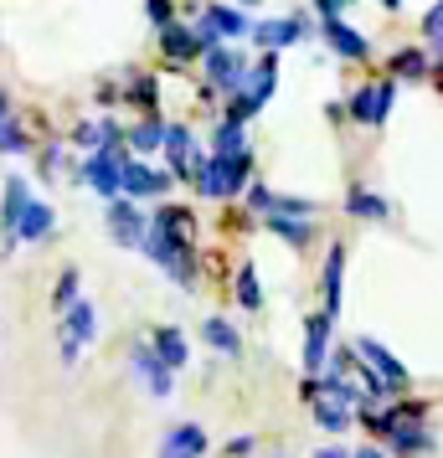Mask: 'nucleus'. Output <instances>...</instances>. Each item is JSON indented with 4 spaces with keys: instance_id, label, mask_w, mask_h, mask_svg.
Instances as JSON below:
<instances>
[{
    "instance_id": "obj_14",
    "label": "nucleus",
    "mask_w": 443,
    "mask_h": 458,
    "mask_svg": "<svg viewBox=\"0 0 443 458\" xmlns=\"http://www.w3.org/2000/svg\"><path fill=\"white\" fill-rule=\"evenodd\" d=\"M129 366H134V376L145 381V392H155V396H170V371L160 366V355L149 351L145 340L134 345V355H129Z\"/></svg>"
},
{
    "instance_id": "obj_10",
    "label": "nucleus",
    "mask_w": 443,
    "mask_h": 458,
    "mask_svg": "<svg viewBox=\"0 0 443 458\" xmlns=\"http://www.w3.org/2000/svg\"><path fill=\"white\" fill-rule=\"evenodd\" d=\"M319 37H325V47H330L336 57H345V63H366V57H371V42L361 37L356 26H345L340 16L319 21Z\"/></svg>"
},
{
    "instance_id": "obj_30",
    "label": "nucleus",
    "mask_w": 443,
    "mask_h": 458,
    "mask_svg": "<svg viewBox=\"0 0 443 458\" xmlns=\"http://www.w3.org/2000/svg\"><path fill=\"white\" fill-rule=\"evenodd\" d=\"M237 149H248V129L222 119V124L211 129V155H237Z\"/></svg>"
},
{
    "instance_id": "obj_8",
    "label": "nucleus",
    "mask_w": 443,
    "mask_h": 458,
    "mask_svg": "<svg viewBox=\"0 0 443 458\" xmlns=\"http://www.w3.org/2000/svg\"><path fill=\"white\" fill-rule=\"evenodd\" d=\"M330 325H336V314L315 310L304 319V371L319 376L325 371V360H330Z\"/></svg>"
},
{
    "instance_id": "obj_13",
    "label": "nucleus",
    "mask_w": 443,
    "mask_h": 458,
    "mask_svg": "<svg viewBox=\"0 0 443 458\" xmlns=\"http://www.w3.org/2000/svg\"><path fill=\"white\" fill-rule=\"evenodd\" d=\"M26 201H31L26 175H5V201H0V237H5V252L16 248V222H21Z\"/></svg>"
},
{
    "instance_id": "obj_21",
    "label": "nucleus",
    "mask_w": 443,
    "mask_h": 458,
    "mask_svg": "<svg viewBox=\"0 0 443 458\" xmlns=\"http://www.w3.org/2000/svg\"><path fill=\"white\" fill-rule=\"evenodd\" d=\"M319 289H325V314H336L340 310V289H345V248H340V242H330V252H325Z\"/></svg>"
},
{
    "instance_id": "obj_40",
    "label": "nucleus",
    "mask_w": 443,
    "mask_h": 458,
    "mask_svg": "<svg viewBox=\"0 0 443 458\" xmlns=\"http://www.w3.org/2000/svg\"><path fill=\"white\" fill-rule=\"evenodd\" d=\"M145 16L155 26H170V21H175V5H170V0H145Z\"/></svg>"
},
{
    "instance_id": "obj_44",
    "label": "nucleus",
    "mask_w": 443,
    "mask_h": 458,
    "mask_svg": "<svg viewBox=\"0 0 443 458\" xmlns=\"http://www.w3.org/2000/svg\"><path fill=\"white\" fill-rule=\"evenodd\" d=\"M78 355H83V345H78V340H67V335H63V366H78Z\"/></svg>"
},
{
    "instance_id": "obj_33",
    "label": "nucleus",
    "mask_w": 443,
    "mask_h": 458,
    "mask_svg": "<svg viewBox=\"0 0 443 458\" xmlns=\"http://www.w3.org/2000/svg\"><path fill=\"white\" fill-rule=\"evenodd\" d=\"M237 304H243V310H263V293H258V268H253V263H243V268H237Z\"/></svg>"
},
{
    "instance_id": "obj_29",
    "label": "nucleus",
    "mask_w": 443,
    "mask_h": 458,
    "mask_svg": "<svg viewBox=\"0 0 443 458\" xmlns=\"http://www.w3.org/2000/svg\"><path fill=\"white\" fill-rule=\"evenodd\" d=\"M26 149H31V134H26L21 119L5 108V114H0V155H26Z\"/></svg>"
},
{
    "instance_id": "obj_6",
    "label": "nucleus",
    "mask_w": 443,
    "mask_h": 458,
    "mask_svg": "<svg viewBox=\"0 0 443 458\" xmlns=\"http://www.w3.org/2000/svg\"><path fill=\"white\" fill-rule=\"evenodd\" d=\"M356 360H366V366H371V371L381 376V381H387V392H402V386H407V366H402L397 355L387 351V345H381V340H371V335H361L356 340Z\"/></svg>"
},
{
    "instance_id": "obj_17",
    "label": "nucleus",
    "mask_w": 443,
    "mask_h": 458,
    "mask_svg": "<svg viewBox=\"0 0 443 458\" xmlns=\"http://www.w3.org/2000/svg\"><path fill=\"white\" fill-rule=\"evenodd\" d=\"M201 454H207V433H201L196 422L170 428L166 443H160V458H201Z\"/></svg>"
},
{
    "instance_id": "obj_45",
    "label": "nucleus",
    "mask_w": 443,
    "mask_h": 458,
    "mask_svg": "<svg viewBox=\"0 0 443 458\" xmlns=\"http://www.w3.org/2000/svg\"><path fill=\"white\" fill-rule=\"evenodd\" d=\"M351 458H387V454H381V448H371V443H366V448H356V454H351Z\"/></svg>"
},
{
    "instance_id": "obj_15",
    "label": "nucleus",
    "mask_w": 443,
    "mask_h": 458,
    "mask_svg": "<svg viewBox=\"0 0 443 458\" xmlns=\"http://www.w3.org/2000/svg\"><path fill=\"white\" fill-rule=\"evenodd\" d=\"M253 42L263 47V52H284V47L304 42V21H299V16H284V21H263V26H253Z\"/></svg>"
},
{
    "instance_id": "obj_18",
    "label": "nucleus",
    "mask_w": 443,
    "mask_h": 458,
    "mask_svg": "<svg viewBox=\"0 0 443 458\" xmlns=\"http://www.w3.org/2000/svg\"><path fill=\"white\" fill-rule=\"evenodd\" d=\"M160 47H166L170 63H196V57L207 52V47H201V37H196L191 26H175V21L160 26Z\"/></svg>"
},
{
    "instance_id": "obj_25",
    "label": "nucleus",
    "mask_w": 443,
    "mask_h": 458,
    "mask_svg": "<svg viewBox=\"0 0 443 458\" xmlns=\"http://www.w3.org/2000/svg\"><path fill=\"white\" fill-rule=\"evenodd\" d=\"M72 145H83V149L124 145V129L114 124V119H93V124H78V129H72Z\"/></svg>"
},
{
    "instance_id": "obj_31",
    "label": "nucleus",
    "mask_w": 443,
    "mask_h": 458,
    "mask_svg": "<svg viewBox=\"0 0 443 458\" xmlns=\"http://www.w3.org/2000/svg\"><path fill=\"white\" fill-rule=\"evenodd\" d=\"M124 98H129V104H140L145 114H155V108H160V83H155L149 72H134L129 88H124Z\"/></svg>"
},
{
    "instance_id": "obj_35",
    "label": "nucleus",
    "mask_w": 443,
    "mask_h": 458,
    "mask_svg": "<svg viewBox=\"0 0 443 458\" xmlns=\"http://www.w3.org/2000/svg\"><path fill=\"white\" fill-rule=\"evenodd\" d=\"M274 216H299V222H310L315 216V201H304V196H274Z\"/></svg>"
},
{
    "instance_id": "obj_28",
    "label": "nucleus",
    "mask_w": 443,
    "mask_h": 458,
    "mask_svg": "<svg viewBox=\"0 0 443 458\" xmlns=\"http://www.w3.org/2000/svg\"><path fill=\"white\" fill-rule=\"evenodd\" d=\"M268 222V232H274L278 242H289V248H310V222H299V216H263Z\"/></svg>"
},
{
    "instance_id": "obj_22",
    "label": "nucleus",
    "mask_w": 443,
    "mask_h": 458,
    "mask_svg": "<svg viewBox=\"0 0 443 458\" xmlns=\"http://www.w3.org/2000/svg\"><path fill=\"white\" fill-rule=\"evenodd\" d=\"M160 145H166V119H160V114H145V119H140V124L124 134V149H129V155H155Z\"/></svg>"
},
{
    "instance_id": "obj_3",
    "label": "nucleus",
    "mask_w": 443,
    "mask_h": 458,
    "mask_svg": "<svg viewBox=\"0 0 443 458\" xmlns=\"http://www.w3.org/2000/svg\"><path fill=\"white\" fill-rule=\"evenodd\" d=\"M124 160H129L124 145L93 149V155L83 160V170H78V181H88V186L98 191L104 201H114V196H119V170H124Z\"/></svg>"
},
{
    "instance_id": "obj_46",
    "label": "nucleus",
    "mask_w": 443,
    "mask_h": 458,
    "mask_svg": "<svg viewBox=\"0 0 443 458\" xmlns=\"http://www.w3.org/2000/svg\"><path fill=\"white\" fill-rule=\"evenodd\" d=\"M315 458H351V454H345V448H319Z\"/></svg>"
},
{
    "instance_id": "obj_39",
    "label": "nucleus",
    "mask_w": 443,
    "mask_h": 458,
    "mask_svg": "<svg viewBox=\"0 0 443 458\" xmlns=\"http://www.w3.org/2000/svg\"><path fill=\"white\" fill-rule=\"evenodd\" d=\"M268 207H274V191L268 186H248V211H253V216H268Z\"/></svg>"
},
{
    "instance_id": "obj_47",
    "label": "nucleus",
    "mask_w": 443,
    "mask_h": 458,
    "mask_svg": "<svg viewBox=\"0 0 443 458\" xmlns=\"http://www.w3.org/2000/svg\"><path fill=\"white\" fill-rule=\"evenodd\" d=\"M428 78H439V83H443V52H439V63H433V72H428Z\"/></svg>"
},
{
    "instance_id": "obj_38",
    "label": "nucleus",
    "mask_w": 443,
    "mask_h": 458,
    "mask_svg": "<svg viewBox=\"0 0 443 458\" xmlns=\"http://www.w3.org/2000/svg\"><path fill=\"white\" fill-rule=\"evenodd\" d=\"M392 98H397V83L387 78V83H377V129L392 119Z\"/></svg>"
},
{
    "instance_id": "obj_34",
    "label": "nucleus",
    "mask_w": 443,
    "mask_h": 458,
    "mask_svg": "<svg viewBox=\"0 0 443 458\" xmlns=\"http://www.w3.org/2000/svg\"><path fill=\"white\" fill-rule=\"evenodd\" d=\"M351 417H356V412H345L340 402H315V422L325 428V433H345V428H351Z\"/></svg>"
},
{
    "instance_id": "obj_27",
    "label": "nucleus",
    "mask_w": 443,
    "mask_h": 458,
    "mask_svg": "<svg viewBox=\"0 0 443 458\" xmlns=\"http://www.w3.org/2000/svg\"><path fill=\"white\" fill-rule=\"evenodd\" d=\"M387 437H392V448H397V454H407V458H418V454H428V448H433V433H428L422 422H397Z\"/></svg>"
},
{
    "instance_id": "obj_42",
    "label": "nucleus",
    "mask_w": 443,
    "mask_h": 458,
    "mask_svg": "<svg viewBox=\"0 0 443 458\" xmlns=\"http://www.w3.org/2000/svg\"><path fill=\"white\" fill-rule=\"evenodd\" d=\"M57 170H63V149L47 145V149H42V175H57Z\"/></svg>"
},
{
    "instance_id": "obj_5",
    "label": "nucleus",
    "mask_w": 443,
    "mask_h": 458,
    "mask_svg": "<svg viewBox=\"0 0 443 458\" xmlns=\"http://www.w3.org/2000/svg\"><path fill=\"white\" fill-rule=\"evenodd\" d=\"M248 31H253V21L237 5H201V21H196L201 47H222V37H248Z\"/></svg>"
},
{
    "instance_id": "obj_2",
    "label": "nucleus",
    "mask_w": 443,
    "mask_h": 458,
    "mask_svg": "<svg viewBox=\"0 0 443 458\" xmlns=\"http://www.w3.org/2000/svg\"><path fill=\"white\" fill-rule=\"evenodd\" d=\"M191 186L201 191L207 201H233L253 186V149H237V155H211L196 165Z\"/></svg>"
},
{
    "instance_id": "obj_49",
    "label": "nucleus",
    "mask_w": 443,
    "mask_h": 458,
    "mask_svg": "<svg viewBox=\"0 0 443 458\" xmlns=\"http://www.w3.org/2000/svg\"><path fill=\"white\" fill-rule=\"evenodd\" d=\"M237 5H263V0H237Z\"/></svg>"
},
{
    "instance_id": "obj_41",
    "label": "nucleus",
    "mask_w": 443,
    "mask_h": 458,
    "mask_svg": "<svg viewBox=\"0 0 443 458\" xmlns=\"http://www.w3.org/2000/svg\"><path fill=\"white\" fill-rule=\"evenodd\" d=\"M222 454H227V458H248V454H253V437H248V433L227 437V448H222Z\"/></svg>"
},
{
    "instance_id": "obj_1",
    "label": "nucleus",
    "mask_w": 443,
    "mask_h": 458,
    "mask_svg": "<svg viewBox=\"0 0 443 458\" xmlns=\"http://www.w3.org/2000/svg\"><path fill=\"white\" fill-rule=\"evenodd\" d=\"M140 248H145L149 263H160L181 289H196V211L155 207V222H145Z\"/></svg>"
},
{
    "instance_id": "obj_36",
    "label": "nucleus",
    "mask_w": 443,
    "mask_h": 458,
    "mask_svg": "<svg viewBox=\"0 0 443 458\" xmlns=\"http://www.w3.org/2000/svg\"><path fill=\"white\" fill-rule=\"evenodd\" d=\"M52 304L67 310V304H78V268H63L57 273V289H52Z\"/></svg>"
},
{
    "instance_id": "obj_4",
    "label": "nucleus",
    "mask_w": 443,
    "mask_h": 458,
    "mask_svg": "<svg viewBox=\"0 0 443 458\" xmlns=\"http://www.w3.org/2000/svg\"><path fill=\"white\" fill-rule=\"evenodd\" d=\"M201 67H207L211 93H237L243 78H248V57L233 52V47H207V52H201Z\"/></svg>"
},
{
    "instance_id": "obj_7",
    "label": "nucleus",
    "mask_w": 443,
    "mask_h": 458,
    "mask_svg": "<svg viewBox=\"0 0 443 458\" xmlns=\"http://www.w3.org/2000/svg\"><path fill=\"white\" fill-rule=\"evenodd\" d=\"M170 191V170H149L145 160L129 155L119 170V196H166Z\"/></svg>"
},
{
    "instance_id": "obj_19",
    "label": "nucleus",
    "mask_w": 443,
    "mask_h": 458,
    "mask_svg": "<svg viewBox=\"0 0 443 458\" xmlns=\"http://www.w3.org/2000/svg\"><path fill=\"white\" fill-rule=\"evenodd\" d=\"M201 340H207L222 360H243V335H237V325H227L222 314H211L207 325H201Z\"/></svg>"
},
{
    "instance_id": "obj_11",
    "label": "nucleus",
    "mask_w": 443,
    "mask_h": 458,
    "mask_svg": "<svg viewBox=\"0 0 443 458\" xmlns=\"http://www.w3.org/2000/svg\"><path fill=\"white\" fill-rule=\"evenodd\" d=\"M104 222H108V232H114V242H119V248H140V237H145V216L134 211L129 196H114V201H108Z\"/></svg>"
},
{
    "instance_id": "obj_26",
    "label": "nucleus",
    "mask_w": 443,
    "mask_h": 458,
    "mask_svg": "<svg viewBox=\"0 0 443 458\" xmlns=\"http://www.w3.org/2000/svg\"><path fill=\"white\" fill-rule=\"evenodd\" d=\"M345 216H361V222H387V216H392V201H381L377 191L351 186V196H345Z\"/></svg>"
},
{
    "instance_id": "obj_43",
    "label": "nucleus",
    "mask_w": 443,
    "mask_h": 458,
    "mask_svg": "<svg viewBox=\"0 0 443 458\" xmlns=\"http://www.w3.org/2000/svg\"><path fill=\"white\" fill-rule=\"evenodd\" d=\"M351 0H315V11H319V21H330V16H340Z\"/></svg>"
},
{
    "instance_id": "obj_16",
    "label": "nucleus",
    "mask_w": 443,
    "mask_h": 458,
    "mask_svg": "<svg viewBox=\"0 0 443 458\" xmlns=\"http://www.w3.org/2000/svg\"><path fill=\"white\" fill-rule=\"evenodd\" d=\"M149 351L160 355V366H166L170 376L181 371L191 360V351H186V335L175 330V325H155V340H149Z\"/></svg>"
},
{
    "instance_id": "obj_20",
    "label": "nucleus",
    "mask_w": 443,
    "mask_h": 458,
    "mask_svg": "<svg viewBox=\"0 0 443 458\" xmlns=\"http://www.w3.org/2000/svg\"><path fill=\"white\" fill-rule=\"evenodd\" d=\"M52 227H57V216H52V207L47 201H26L21 222H16V242H42V237H52Z\"/></svg>"
},
{
    "instance_id": "obj_23",
    "label": "nucleus",
    "mask_w": 443,
    "mask_h": 458,
    "mask_svg": "<svg viewBox=\"0 0 443 458\" xmlns=\"http://www.w3.org/2000/svg\"><path fill=\"white\" fill-rule=\"evenodd\" d=\"M63 335L67 340H78V345H88V340L98 335V314H93L88 299H78V304H67L63 310Z\"/></svg>"
},
{
    "instance_id": "obj_48",
    "label": "nucleus",
    "mask_w": 443,
    "mask_h": 458,
    "mask_svg": "<svg viewBox=\"0 0 443 458\" xmlns=\"http://www.w3.org/2000/svg\"><path fill=\"white\" fill-rule=\"evenodd\" d=\"M381 5H387V11H397V5H402V0H381Z\"/></svg>"
},
{
    "instance_id": "obj_9",
    "label": "nucleus",
    "mask_w": 443,
    "mask_h": 458,
    "mask_svg": "<svg viewBox=\"0 0 443 458\" xmlns=\"http://www.w3.org/2000/svg\"><path fill=\"white\" fill-rule=\"evenodd\" d=\"M274 83H278V57H274V52H263L258 67H248V78H243V88H237V98L258 114V108L274 98Z\"/></svg>"
},
{
    "instance_id": "obj_12",
    "label": "nucleus",
    "mask_w": 443,
    "mask_h": 458,
    "mask_svg": "<svg viewBox=\"0 0 443 458\" xmlns=\"http://www.w3.org/2000/svg\"><path fill=\"white\" fill-rule=\"evenodd\" d=\"M166 160H170V181H191L196 175V149H191V129L186 124H166Z\"/></svg>"
},
{
    "instance_id": "obj_24",
    "label": "nucleus",
    "mask_w": 443,
    "mask_h": 458,
    "mask_svg": "<svg viewBox=\"0 0 443 458\" xmlns=\"http://www.w3.org/2000/svg\"><path fill=\"white\" fill-rule=\"evenodd\" d=\"M433 72V57L422 52V47H397L392 52V78H402V83H422Z\"/></svg>"
},
{
    "instance_id": "obj_50",
    "label": "nucleus",
    "mask_w": 443,
    "mask_h": 458,
    "mask_svg": "<svg viewBox=\"0 0 443 458\" xmlns=\"http://www.w3.org/2000/svg\"><path fill=\"white\" fill-rule=\"evenodd\" d=\"M5 108H11V104H5V93H0V114H5Z\"/></svg>"
},
{
    "instance_id": "obj_32",
    "label": "nucleus",
    "mask_w": 443,
    "mask_h": 458,
    "mask_svg": "<svg viewBox=\"0 0 443 458\" xmlns=\"http://www.w3.org/2000/svg\"><path fill=\"white\" fill-rule=\"evenodd\" d=\"M345 114H351L356 124H371V129H377V88H366V83H361L356 93H351V104H345Z\"/></svg>"
},
{
    "instance_id": "obj_37",
    "label": "nucleus",
    "mask_w": 443,
    "mask_h": 458,
    "mask_svg": "<svg viewBox=\"0 0 443 458\" xmlns=\"http://www.w3.org/2000/svg\"><path fill=\"white\" fill-rule=\"evenodd\" d=\"M422 37H428V47H433V52H443V0L428 11V16H422Z\"/></svg>"
}]
</instances>
